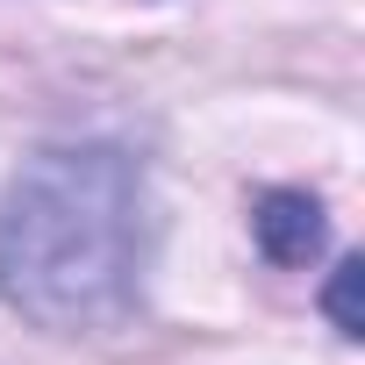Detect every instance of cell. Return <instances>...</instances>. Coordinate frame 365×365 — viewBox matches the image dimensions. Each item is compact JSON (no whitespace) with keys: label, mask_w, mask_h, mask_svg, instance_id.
Returning a JSON list of instances; mask_svg holds the SVG:
<instances>
[{"label":"cell","mask_w":365,"mask_h":365,"mask_svg":"<svg viewBox=\"0 0 365 365\" xmlns=\"http://www.w3.org/2000/svg\"><path fill=\"white\" fill-rule=\"evenodd\" d=\"M150 179L122 143H51L0 194V301L51 336L136 315L150 272Z\"/></svg>","instance_id":"1"},{"label":"cell","mask_w":365,"mask_h":365,"mask_svg":"<svg viewBox=\"0 0 365 365\" xmlns=\"http://www.w3.org/2000/svg\"><path fill=\"white\" fill-rule=\"evenodd\" d=\"M358 272H365L358 258H336V272H329V287H322V315H329V329L351 336V344L365 336V322H358Z\"/></svg>","instance_id":"3"},{"label":"cell","mask_w":365,"mask_h":365,"mask_svg":"<svg viewBox=\"0 0 365 365\" xmlns=\"http://www.w3.org/2000/svg\"><path fill=\"white\" fill-rule=\"evenodd\" d=\"M251 237H258V251H265L272 265L301 272V265L322 258L329 222H322V201H315L308 187H265V194L251 201Z\"/></svg>","instance_id":"2"}]
</instances>
